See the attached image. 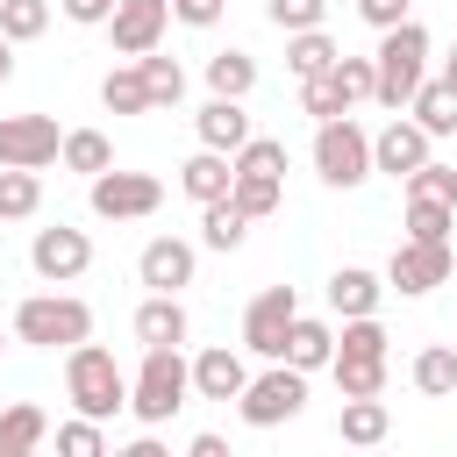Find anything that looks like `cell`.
Masks as SVG:
<instances>
[{"label":"cell","mask_w":457,"mask_h":457,"mask_svg":"<svg viewBox=\"0 0 457 457\" xmlns=\"http://www.w3.org/2000/svg\"><path fill=\"white\" fill-rule=\"evenodd\" d=\"M436 157V136L414 121V114H393L378 136H371V171H393V179H407L414 164H428Z\"/></svg>","instance_id":"cell-13"},{"label":"cell","mask_w":457,"mask_h":457,"mask_svg":"<svg viewBox=\"0 0 457 457\" xmlns=\"http://www.w3.org/2000/svg\"><path fill=\"white\" fill-rule=\"evenodd\" d=\"M43 436H50V421H43V407H36V400L0 407V457H29Z\"/></svg>","instance_id":"cell-23"},{"label":"cell","mask_w":457,"mask_h":457,"mask_svg":"<svg viewBox=\"0 0 457 457\" xmlns=\"http://www.w3.org/2000/svg\"><path fill=\"white\" fill-rule=\"evenodd\" d=\"M414 393H428V400L457 393V350H450V343H428V350L414 357Z\"/></svg>","instance_id":"cell-31"},{"label":"cell","mask_w":457,"mask_h":457,"mask_svg":"<svg viewBox=\"0 0 457 457\" xmlns=\"http://www.w3.org/2000/svg\"><path fill=\"white\" fill-rule=\"evenodd\" d=\"M300 407H307V371H293L286 357H271V371L243 378V393H236V414H243L250 428H278V421H293Z\"/></svg>","instance_id":"cell-6"},{"label":"cell","mask_w":457,"mask_h":457,"mask_svg":"<svg viewBox=\"0 0 457 457\" xmlns=\"http://www.w3.org/2000/svg\"><path fill=\"white\" fill-rule=\"evenodd\" d=\"M207 86L228 93V100H243V93L257 86V57H250V50H214V57H207Z\"/></svg>","instance_id":"cell-27"},{"label":"cell","mask_w":457,"mask_h":457,"mask_svg":"<svg viewBox=\"0 0 457 457\" xmlns=\"http://www.w3.org/2000/svg\"><path fill=\"white\" fill-rule=\"evenodd\" d=\"M328 71H336V86L350 93V107H357V100H371V57H336Z\"/></svg>","instance_id":"cell-42"},{"label":"cell","mask_w":457,"mask_h":457,"mask_svg":"<svg viewBox=\"0 0 457 457\" xmlns=\"http://www.w3.org/2000/svg\"><path fill=\"white\" fill-rule=\"evenodd\" d=\"M428 79V29L407 14V21H393V29H378V57H371V100L378 107H393V114H407V100H414V86Z\"/></svg>","instance_id":"cell-1"},{"label":"cell","mask_w":457,"mask_h":457,"mask_svg":"<svg viewBox=\"0 0 457 457\" xmlns=\"http://www.w3.org/2000/svg\"><path fill=\"white\" fill-rule=\"evenodd\" d=\"M314 171H321V186H336V193L364 186V179H371V136H364L350 114L314 121Z\"/></svg>","instance_id":"cell-5"},{"label":"cell","mask_w":457,"mask_h":457,"mask_svg":"<svg viewBox=\"0 0 457 457\" xmlns=\"http://www.w3.org/2000/svg\"><path fill=\"white\" fill-rule=\"evenodd\" d=\"M221 7H228V0H171V14H179L186 29H214V21H221Z\"/></svg>","instance_id":"cell-43"},{"label":"cell","mask_w":457,"mask_h":457,"mask_svg":"<svg viewBox=\"0 0 457 457\" xmlns=\"http://www.w3.org/2000/svg\"><path fill=\"white\" fill-rule=\"evenodd\" d=\"M57 450H64V457H100V450H107V436H100V421H93V414H79V421H64V428H57Z\"/></svg>","instance_id":"cell-41"},{"label":"cell","mask_w":457,"mask_h":457,"mask_svg":"<svg viewBox=\"0 0 457 457\" xmlns=\"http://www.w3.org/2000/svg\"><path fill=\"white\" fill-rule=\"evenodd\" d=\"M264 14H271V29H321V14H328V0H264Z\"/></svg>","instance_id":"cell-40"},{"label":"cell","mask_w":457,"mask_h":457,"mask_svg":"<svg viewBox=\"0 0 457 457\" xmlns=\"http://www.w3.org/2000/svg\"><path fill=\"white\" fill-rule=\"evenodd\" d=\"M193 243H179V236H150L143 243V257H136V278L150 286V293H179V286H193Z\"/></svg>","instance_id":"cell-14"},{"label":"cell","mask_w":457,"mask_h":457,"mask_svg":"<svg viewBox=\"0 0 457 457\" xmlns=\"http://www.w3.org/2000/svg\"><path fill=\"white\" fill-rule=\"evenodd\" d=\"M250 136H257V129H250V114H243V100L214 93V100L200 107V143H207V150H228V157H236Z\"/></svg>","instance_id":"cell-17"},{"label":"cell","mask_w":457,"mask_h":457,"mask_svg":"<svg viewBox=\"0 0 457 457\" xmlns=\"http://www.w3.org/2000/svg\"><path fill=\"white\" fill-rule=\"evenodd\" d=\"M407 114H414L428 136H457V86H450V79H421L414 100H407Z\"/></svg>","instance_id":"cell-22"},{"label":"cell","mask_w":457,"mask_h":457,"mask_svg":"<svg viewBox=\"0 0 457 457\" xmlns=\"http://www.w3.org/2000/svg\"><path fill=\"white\" fill-rule=\"evenodd\" d=\"M193 336V314L179 307V293H150L143 307H136V343L150 350V343H186Z\"/></svg>","instance_id":"cell-18"},{"label":"cell","mask_w":457,"mask_h":457,"mask_svg":"<svg viewBox=\"0 0 457 457\" xmlns=\"http://www.w3.org/2000/svg\"><path fill=\"white\" fill-rule=\"evenodd\" d=\"M336 57H343V50H336L321 29H293V36H286V71H293V79H314V71H328Z\"/></svg>","instance_id":"cell-25"},{"label":"cell","mask_w":457,"mask_h":457,"mask_svg":"<svg viewBox=\"0 0 457 457\" xmlns=\"http://www.w3.org/2000/svg\"><path fill=\"white\" fill-rule=\"evenodd\" d=\"M186 457H228V443H221V436H193V443H186Z\"/></svg>","instance_id":"cell-46"},{"label":"cell","mask_w":457,"mask_h":457,"mask_svg":"<svg viewBox=\"0 0 457 457\" xmlns=\"http://www.w3.org/2000/svg\"><path fill=\"white\" fill-rule=\"evenodd\" d=\"M450 57H457V50H450Z\"/></svg>","instance_id":"cell-49"},{"label":"cell","mask_w":457,"mask_h":457,"mask_svg":"<svg viewBox=\"0 0 457 457\" xmlns=\"http://www.w3.org/2000/svg\"><path fill=\"white\" fill-rule=\"evenodd\" d=\"M50 29V0H0V36L7 43H36Z\"/></svg>","instance_id":"cell-34"},{"label":"cell","mask_w":457,"mask_h":457,"mask_svg":"<svg viewBox=\"0 0 457 457\" xmlns=\"http://www.w3.org/2000/svg\"><path fill=\"white\" fill-rule=\"evenodd\" d=\"M386 428H393V414H386V400H378V393L343 400V414H336V436H343V443H357V450L386 443Z\"/></svg>","instance_id":"cell-21"},{"label":"cell","mask_w":457,"mask_h":457,"mask_svg":"<svg viewBox=\"0 0 457 457\" xmlns=\"http://www.w3.org/2000/svg\"><path fill=\"white\" fill-rule=\"evenodd\" d=\"M243 378H250V364H243L228 343H214V350L193 357V393H200V400H236Z\"/></svg>","instance_id":"cell-16"},{"label":"cell","mask_w":457,"mask_h":457,"mask_svg":"<svg viewBox=\"0 0 457 457\" xmlns=\"http://www.w3.org/2000/svg\"><path fill=\"white\" fill-rule=\"evenodd\" d=\"M407 200H443V207H457V164H414L407 171Z\"/></svg>","instance_id":"cell-37"},{"label":"cell","mask_w":457,"mask_h":457,"mask_svg":"<svg viewBox=\"0 0 457 457\" xmlns=\"http://www.w3.org/2000/svg\"><path fill=\"white\" fill-rule=\"evenodd\" d=\"M378 293H386V286H378V271H364V264H343V271L328 278V307H336L343 321H350V314H378Z\"/></svg>","instance_id":"cell-20"},{"label":"cell","mask_w":457,"mask_h":457,"mask_svg":"<svg viewBox=\"0 0 457 457\" xmlns=\"http://www.w3.org/2000/svg\"><path fill=\"white\" fill-rule=\"evenodd\" d=\"M57 150H64V129L50 114H7L0 121V164L43 171V164H57Z\"/></svg>","instance_id":"cell-11"},{"label":"cell","mask_w":457,"mask_h":457,"mask_svg":"<svg viewBox=\"0 0 457 457\" xmlns=\"http://www.w3.org/2000/svg\"><path fill=\"white\" fill-rule=\"evenodd\" d=\"M300 114H314V121H336V114H350V93L336 86V71H314V79H300Z\"/></svg>","instance_id":"cell-33"},{"label":"cell","mask_w":457,"mask_h":457,"mask_svg":"<svg viewBox=\"0 0 457 457\" xmlns=\"http://www.w3.org/2000/svg\"><path fill=\"white\" fill-rule=\"evenodd\" d=\"M164 207V179H150V171H93V214L100 221H143V214H157Z\"/></svg>","instance_id":"cell-7"},{"label":"cell","mask_w":457,"mask_h":457,"mask_svg":"<svg viewBox=\"0 0 457 457\" xmlns=\"http://www.w3.org/2000/svg\"><path fill=\"white\" fill-rule=\"evenodd\" d=\"M64 400H71L79 414H93V421H114V414L129 407V371L114 364V350H100L93 336L71 343V350H64Z\"/></svg>","instance_id":"cell-3"},{"label":"cell","mask_w":457,"mask_h":457,"mask_svg":"<svg viewBox=\"0 0 457 457\" xmlns=\"http://www.w3.org/2000/svg\"><path fill=\"white\" fill-rule=\"evenodd\" d=\"M164 29H171V0H114V14H107V36L121 57H150L164 43Z\"/></svg>","instance_id":"cell-12"},{"label":"cell","mask_w":457,"mask_h":457,"mask_svg":"<svg viewBox=\"0 0 457 457\" xmlns=\"http://www.w3.org/2000/svg\"><path fill=\"white\" fill-rule=\"evenodd\" d=\"M228 179H236V157H228V150H207V143L179 164V193H186V200H200V207H207V200H221V193H228Z\"/></svg>","instance_id":"cell-15"},{"label":"cell","mask_w":457,"mask_h":457,"mask_svg":"<svg viewBox=\"0 0 457 457\" xmlns=\"http://www.w3.org/2000/svg\"><path fill=\"white\" fill-rule=\"evenodd\" d=\"M228 200L250 214V221H264V214H278V179H257V171H236L228 179Z\"/></svg>","instance_id":"cell-35"},{"label":"cell","mask_w":457,"mask_h":457,"mask_svg":"<svg viewBox=\"0 0 457 457\" xmlns=\"http://www.w3.org/2000/svg\"><path fill=\"white\" fill-rule=\"evenodd\" d=\"M186 400H193V364H186V350H179V343H150V350H143V371L129 378V414H136L143 428H164Z\"/></svg>","instance_id":"cell-2"},{"label":"cell","mask_w":457,"mask_h":457,"mask_svg":"<svg viewBox=\"0 0 457 457\" xmlns=\"http://www.w3.org/2000/svg\"><path fill=\"white\" fill-rule=\"evenodd\" d=\"M243 236H250V214H243L228 193L200 207V243H207V250H243Z\"/></svg>","instance_id":"cell-24"},{"label":"cell","mask_w":457,"mask_h":457,"mask_svg":"<svg viewBox=\"0 0 457 457\" xmlns=\"http://www.w3.org/2000/svg\"><path fill=\"white\" fill-rule=\"evenodd\" d=\"M114 14V0H64V21H79V29H100Z\"/></svg>","instance_id":"cell-45"},{"label":"cell","mask_w":457,"mask_h":457,"mask_svg":"<svg viewBox=\"0 0 457 457\" xmlns=\"http://www.w3.org/2000/svg\"><path fill=\"white\" fill-rule=\"evenodd\" d=\"M236 171H257V179H286V143L278 136H250L236 150Z\"/></svg>","instance_id":"cell-39"},{"label":"cell","mask_w":457,"mask_h":457,"mask_svg":"<svg viewBox=\"0 0 457 457\" xmlns=\"http://www.w3.org/2000/svg\"><path fill=\"white\" fill-rule=\"evenodd\" d=\"M100 107H107V114H150V93H143L136 57H129L121 71H107V79H100Z\"/></svg>","instance_id":"cell-28"},{"label":"cell","mask_w":457,"mask_h":457,"mask_svg":"<svg viewBox=\"0 0 457 457\" xmlns=\"http://www.w3.org/2000/svg\"><path fill=\"white\" fill-rule=\"evenodd\" d=\"M443 79H450V86H457V57H450V64H443Z\"/></svg>","instance_id":"cell-48"},{"label":"cell","mask_w":457,"mask_h":457,"mask_svg":"<svg viewBox=\"0 0 457 457\" xmlns=\"http://www.w3.org/2000/svg\"><path fill=\"white\" fill-rule=\"evenodd\" d=\"M450 271H457V250L450 243H400L393 257H386V286L393 293H407V300H421V293H436V286H450Z\"/></svg>","instance_id":"cell-8"},{"label":"cell","mask_w":457,"mask_h":457,"mask_svg":"<svg viewBox=\"0 0 457 457\" xmlns=\"http://www.w3.org/2000/svg\"><path fill=\"white\" fill-rule=\"evenodd\" d=\"M7 79H14V43L0 36V86H7Z\"/></svg>","instance_id":"cell-47"},{"label":"cell","mask_w":457,"mask_h":457,"mask_svg":"<svg viewBox=\"0 0 457 457\" xmlns=\"http://www.w3.org/2000/svg\"><path fill=\"white\" fill-rule=\"evenodd\" d=\"M293 314H300V293H293V286H264V293L243 307V350H257V357H278V350H286V328H293Z\"/></svg>","instance_id":"cell-10"},{"label":"cell","mask_w":457,"mask_h":457,"mask_svg":"<svg viewBox=\"0 0 457 457\" xmlns=\"http://www.w3.org/2000/svg\"><path fill=\"white\" fill-rule=\"evenodd\" d=\"M336 357H386V328H378V314H350L343 336H336Z\"/></svg>","instance_id":"cell-38"},{"label":"cell","mask_w":457,"mask_h":457,"mask_svg":"<svg viewBox=\"0 0 457 457\" xmlns=\"http://www.w3.org/2000/svg\"><path fill=\"white\" fill-rule=\"evenodd\" d=\"M64 171H79V179H93V171H107L114 164V150H107V136L100 129H64Z\"/></svg>","instance_id":"cell-29"},{"label":"cell","mask_w":457,"mask_h":457,"mask_svg":"<svg viewBox=\"0 0 457 457\" xmlns=\"http://www.w3.org/2000/svg\"><path fill=\"white\" fill-rule=\"evenodd\" d=\"M136 71H143V93H150V107H179L186 100V71L171 64V57H136Z\"/></svg>","instance_id":"cell-32"},{"label":"cell","mask_w":457,"mask_h":457,"mask_svg":"<svg viewBox=\"0 0 457 457\" xmlns=\"http://www.w3.org/2000/svg\"><path fill=\"white\" fill-rule=\"evenodd\" d=\"M450 228H457V207H443V200H407V236H414V243H450Z\"/></svg>","instance_id":"cell-36"},{"label":"cell","mask_w":457,"mask_h":457,"mask_svg":"<svg viewBox=\"0 0 457 457\" xmlns=\"http://www.w3.org/2000/svg\"><path fill=\"white\" fill-rule=\"evenodd\" d=\"M357 14L371 29H393V21H407V0H357Z\"/></svg>","instance_id":"cell-44"},{"label":"cell","mask_w":457,"mask_h":457,"mask_svg":"<svg viewBox=\"0 0 457 457\" xmlns=\"http://www.w3.org/2000/svg\"><path fill=\"white\" fill-rule=\"evenodd\" d=\"M86 336H93V307L79 293H29L14 307V343H29V350H71Z\"/></svg>","instance_id":"cell-4"},{"label":"cell","mask_w":457,"mask_h":457,"mask_svg":"<svg viewBox=\"0 0 457 457\" xmlns=\"http://www.w3.org/2000/svg\"><path fill=\"white\" fill-rule=\"evenodd\" d=\"M29 264H36V278L43 286H71V278H86V264H93V236L86 228H36V243H29Z\"/></svg>","instance_id":"cell-9"},{"label":"cell","mask_w":457,"mask_h":457,"mask_svg":"<svg viewBox=\"0 0 457 457\" xmlns=\"http://www.w3.org/2000/svg\"><path fill=\"white\" fill-rule=\"evenodd\" d=\"M293 371H328V357H336V328L328 321H314V314H293V328H286V350H278Z\"/></svg>","instance_id":"cell-19"},{"label":"cell","mask_w":457,"mask_h":457,"mask_svg":"<svg viewBox=\"0 0 457 457\" xmlns=\"http://www.w3.org/2000/svg\"><path fill=\"white\" fill-rule=\"evenodd\" d=\"M43 207V179L21 164H0V221H29Z\"/></svg>","instance_id":"cell-26"},{"label":"cell","mask_w":457,"mask_h":457,"mask_svg":"<svg viewBox=\"0 0 457 457\" xmlns=\"http://www.w3.org/2000/svg\"><path fill=\"white\" fill-rule=\"evenodd\" d=\"M328 371H336V393L343 400L386 393V357H328Z\"/></svg>","instance_id":"cell-30"}]
</instances>
